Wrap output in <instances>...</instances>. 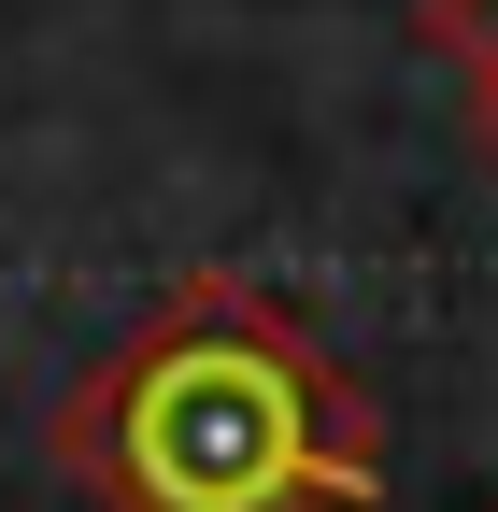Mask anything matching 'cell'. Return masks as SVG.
<instances>
[{
    "instance_id": "cell-1",
    "label": "cell",
    "mask_w": 498,
    "mask_h": 512,
    "mask_svg": "<svg viewBox=\"0 0 498 512\" xmlns=\"http://www.w3.org/2000/svg\"><path fill=\"white\" fill-rule=\"evenodd\" d=\"M57 470L100 512H370L385 498L370 399L242 271H185L57 399Z\"/></svg>"
},
{
    "instance_id": "cell-2",
    "label": "cell",
    "mask_w": 498,
    "mask_h": 512,
    "mask_svg": "<svg viewBox=\"0 0 498 512\" xmlns=\"http://www.w3.org/2000/svg\"><path fill=\"white\" fill-rule=\"evenodd\" d=\"M413 29H427V43H442V57H456V72H470V86L498 72V0H427V15H413Z\"/></svg>"
}]
</instances>
